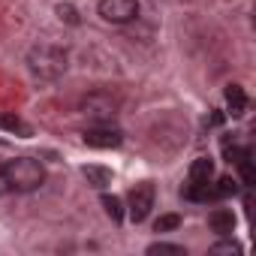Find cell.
<instances>
[{"mask_svg":"<svg viewBox=\"0 0 256 256\" xmlns=\"http://www.w3.org/2000/svg\"><path fill=\"white\" fill-rule=\"evenodd\" d=\"M4 172L10 181V193H34L46 184V169L34 157H16L4 166Z\"/></svg>","mask_w":256,"mask_h":256,"instance_id":"obj_1","label":"cell"},{"mask_svg":"<svg viewBox=\"0 0 256 256\" xmlns=\"http://www.w3.org/2000/svg\"><path fill=\"white\" fill-rule=\"evenodd\" d=\"M28 64H30V72L36 78L54 82L66 72V52L58 46H36V48H30Z\"/></svg>","mask_w":256,"mask_h":256,"instance_id":"obj_2","label":"cell"},{"mask_svg":"<svg viewBox=\"0 0 256 256\" xmlns=\"http://www.w3.org/2000/svg\"><path fill=\"white\" fill-rule=\"evenodd\" d=\"M96 10L108 24H130L139 18V0H100Z\"/></svg>","mask_w":256,"mask_h":256,"instance_id":"obj_3","label":"cell"},{"mask_svg":"<svg viewBox=\"0 0 256 256\" xmlns=\"http://www.w3.org/2000/svg\"><path fill=\"white\" fill-rule=\"evenodd\" d=\"M151 208H154V184L151 181H142V184H136L130 190V220L133 223L148 220Z\"/></svg>","mask_w":256,"mask_h":256,"instance_id":"obj_4","label":"cell"},{"mask_svg":"<svg viewBox=\"0 0 256 256\" xmlns=\"http://www.w3.org/2000/svg\"><path fill=\"white\" fill-rule=\"evenodd\" d=\"M120 142H124V133L118 126H112V120L94 124L84 130V145H90V148H118Z\"/></svg>","mask_w":256,"mask_h":256,"instance_id":"obj_5","label":"cell"},{"mask_svg":"<svg viewBox=\"0 0 256 256\" xmlns=\"http://www.w3.org/2000/svg\"><path fill=\"white\" fill-rule=\"evenodd\" d=\"M82 108H84L88 118H94L96 124H102V120H112V118L118 114V100L108 96V94H90V96L82 102Z\"/></svg>","mask_w":256,"mask_h":256,"instance_id":"obj_6","label":"cell"},{"mask_svg":"<svg viewBox=\"0 0 256 256\" xmlns=\"http://www.w3.org/2000/svg\"><path fill=\"white\" fill-rule=\"evenodd\" d=\"M208 226H211V232H217V235H232V229H235V214H232L229 208H214V211L208 214Z\"/></svg>","mask_w":256,"mask_h":256,"instance_id":"obj_7","label":"cell"},{"mask_svg":"<svg viewBox=\"0 0 256 256\" xmlns=\"http://www.w3.org/2000/svg\"><path fill=\"white\" fill-rule=\"evenodd\" d=\"M226 108H229L232 118H244V112H247V94H244L241 84H229L226 88Z\"/></svg>","mask_w":256,"mask_h":256,"instance_id":"obj_8","label":"cell"},{"mask_svg":"<svg viewBox=\"0 0 256 256\" xmlns=\"http://www.w3.org/2000/svg\"><path fill=\"white\" fill-rule=\"evenodd\" d=\"M0 130H6V133H16L22 139L34 136V126L28 120H22L18 114H10V112H0Z\"/></svg>","mask_w":256,"mask_h":256,"instance_id":"obj_9","label":"cell"},{"mask_svg":"<svg viewBox=\"0 0 256 256\" xmlns=\"http://www.w3.org/2000/svg\"><path fill=\"white\" fill-rule=\"evenodd\" d=\"M214 178V163L208 160V157H199V160H193V166H190V175H187V184H208Z\"/></svg>","mask_w":256,"mask_h":256,"instance_id":"obj_10","label":"cell"},{"mask_svg":"<svg viewBox=\"0 0 256 256\" xmlns=\"http://www.w3.org/2000/svg\"><path fill=\"white\" fill-rule=\"evenodd\" d=\"M82 175H84L88 184L96 187V190H106V187L112 184V169H106V166H84Z\"/></svg>","mask_w":256,"mask_h":256,"instance_id":"obj_11","label":"cell"},{"mask_svg":"<svg viewBox=\"0 0 256 256\" xmlns=\"http://www.w3.org/2000/svg\"><path fill=\"white\" fill-rule=\"evenodd\" d=\"M235 166H238V175H241V184L250 190L253 184H256V172H253V154H250V148L235 160Z\"/></svg>","mask_w":256,"mask_h":256,"instance_id":"obj_12","label":"cell"},{"mask_svg":"<svg viewBox=\"0 0 256 256\" xmlns=\"http://www.w3.org/2000/svg\"><path fill=\"white\" fill-rule=\"evenodd\" d=\"M235 193H238V181L229 178V175H223V178H217V184H211L214 202H217V199H226V196H235Z\"/></svg>","mask_w":256,"mask_h":256,"instance_id":"obj_13","label":"cell"},{"mask_svg":"<svg viewBox=\"0 0 256 256\" xmlns=\"http://www.w3.org/2000/svg\"><path fill=\"white\" fill-rule=\"evenodd\" d=\"M102 208H106V214H108L114 223H120V220H124V205H120V199H118V196L102 193Z\"/></svg>","mask_w":256,"mask_h":256,"instance_id":"obj_14","label":"cell"},{"mask_svg":"<svg viewBox=\"0 0 256 256\" xmlns=\"http://www.w3.org/2000/svg\"><path fill=\"white\" fill-rule=\"evenodd\" d=\"M178 226H181V217H178V214H163V217H157V223H154L157 232H172V229H178Z\"/></svg>","mask_w":256,"mask_h":256,"instance_id":"obj_15","label":"cell"},{"mask_svg":"<svg viewBox=\"0 0 256 256\" xmlns=\"http://www.w3.org/2000/svg\"><path fill=\"white\" fill-rule=\"evenodd\" d=\"M148 253H175V256H187V250L181 244H169V241H157L148 247Z\"/></svg>","mask_w":256,"mask_h":256,"instance_id":"obj_16","label":"cell"},{"mask_svg":"<svg viewBox=\"0 0 256 256\" xmlns=\"http://www.w3.org/2000/svg\"><path fill=\"white\" fill-rule=\"evenodd\" d=\"M58 16H60V22H66V24H78V12H76L72 4H58Z\"/></svg>","mask_w":256,"mask_h":256,"instance_id":"obj_17","label":"cell"},{"mask_svg":"<svg viewBox=\"0 0 256 256\" xmlns=\"http://www.w3.org/2000/svg\"><path fill=\"white\" fill-rule=\"evenodd\" d=\"M211 253H241V244L238 241H217V244H211Z\"/></svg>","mask_w":256,"mask_h":256,"instance_id":"obj_18","label":"cell"},{"mask_svg":"<svg viewBox=\"0 0 256 256\" xmlns=\"http://www.w3.org/2000/svg\"><path fill=\"white\" fill-rule=\"evenodd\" d=\"M220 124H223V114L220 112H214V114L205 118V126H220Z\"/></svg>","mask_w":256,"mask_h":256,"instance_id":"obj_19","label":"cell"},{"mask_svg":"<svg viewBox=\"0 0 256 256\" xmlns=\"http://www.w3.org/2000/svg\"><path fill=\"white\" fill-rule=\"evenodd\" d=\"M10 193V181H6V172H4V166H0V196H6Z\"/></svg>","mask_w":256,"mask_h":256,"instance_id":"obj_20","label":"cell"}]
</instances>
